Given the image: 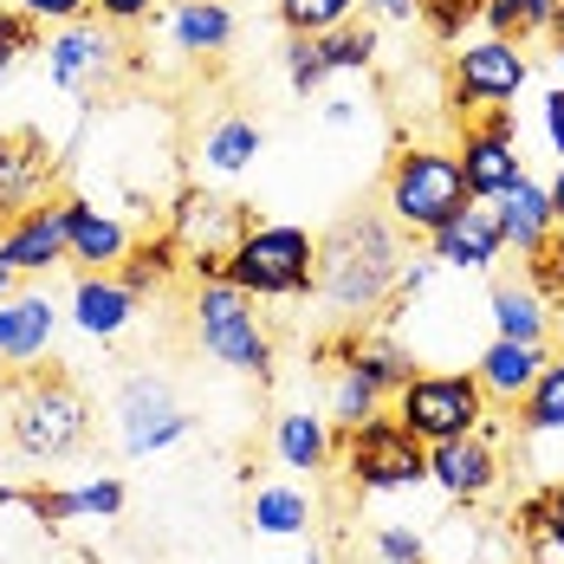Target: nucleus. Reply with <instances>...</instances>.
<instances>
[{
    "label": "nucleus",
    "instance_id": "obj_51",
    "mask_svg": "<svg viewBox=\"0 0 564 564\" xmlns=\"http://www.w3.org/2000/svg\"><path fill=\"white\" fill-rule=\"evenodd\" d=\"M545 40H564V7H558V20H552V33H545Z\"/></svg>",
    "mask_w": 564,
    "mask_h": 564
},
{
    "label": "nucleus",
    "instance_id": "obj_13",
    "mask_svg": "<svg viewBox=\"0 0 564 564\" xmlns=\"http://www.w3.org/2000/svg\"><path fill=\"white\" fill-rule=\"evenodd\" d=\"M247 227H253L247 202H227V195L202 188V182H188L170 202V240L182 247V260H195V253H221L227 260Z\"/></svg>",
    "mask_w": 564,
    "mask_h": 564
},
{
    "label": "nucleus",
    "instance_id": "obj_29",
    "mask_svg": "<svg viewBox=\"0 0 564 564\" xmlns=\"http://www.w3.org/2000/svg\"><path fill=\"white\" fill-rule=\"evenodd\" d=\"M519 539L532 552L525 564H564V480H545L519 500Z\"/></svg>",
    "mask_w": 564,
    "mask_h": 564
},
{
    "label": "nucleus",
    "instance_id": "obj_41",
    "mask_svg": "<svg viewBox=\"0 0 564 564\" xmlns=\"http://www.w3.org/2000/svg\"><path fill=\"white\" fill-rule=\"evenodd\" d=\"M91 13L123 33V26H150V20L163 13V0H91Z\"/></svg>",
    "mask_w": 564,
    "mask_h": 564
},
{
    "label": "nucleus",
    "instance_id": "obj_47",
    "mask_svg": "<svg viewBox=\"0 0 564 564\" xmlns=\"http://www.w3.org/2000/svg\"><path fill=\"white\" fill-rule=\"evenodd\" d=\"M545 188H552V215H558V227H564V163L552 170V182H545Z\"/></svg>",
    "mask_w": 564,
    "mask_h": 564
},
{
    "label": "nucleus",
    "instance_id": "obj_6",
    "mask_svg": "<svg viewBox=\"0 0 564 564\" xmlns=\"http://www.w3.org/2000/svg\"><path fill=\"white\" fill-rule=\"evenodd\" d=\"M390 415L415 435V442H460V435H480L494 422V402L480 390L474 370H415L402 395L390 402Z\"/></svg>",
    "mask_w": 564,
    "mask_h": 564
},
{
    "label": "nucleus",
    "instance_id": "obj_15",
    "mask_svg": "<svg viewBox=\"0 0 564 564\" xmlns=\"http://www.w3.org/2000/svg\"><path fill=\"white\" fill-rule=\"evenodd\" d=\"M0 507H26L46 525H91V519L123 512V480L98 474V480H78V487H0Z\"/></svg>",
    "mask_w": 564,
    "mask_h": 564
},
{
    "label": "nucleus",
    "instance_id": "obj_35",
    "mask_svg": "<svg viewBox=\"0 0 564 564\" xmlns=\"http://www.w3.org/2000/svg\"><path fill=\"white\" fill-rule=\"evenodd\" d=\"M357 13H364V0H273V20L285 33H332Z\"/></svg>",
    "mask_w": 564,
    "mask_h": 564
},
{
    "label": "nucleus",
    "instance_id": "obj_46",
    "mask_svg": "<svg viewBox=\"0 0 564 564\" xmlns=\"http://www.w3.org/2000/svg\"><path fill=\"white\" fill-rule=\"evenodd\" d=\"M525 7H532V26H539V33H552V20H558L564 0H525Z\"/></svg>",
    "mask_w": 564,
    "mask_h": 564
},
{
    "label": "nucleus",
    "instance_id": "obj_39",
    "mask_svg": "<svg viewBox=\"0 0 564 564\" xmlns=\"http://www.w3.org/2000/svg\"><path fill=\"white\" fill-rule=\"evenodd\" d=\"M480 26H487V33H500V40H519V46H532V40H539V26H532V7H525V0H487V7H480Z\"/></svg>",
    "mask_w": 564,
    "mask_h": 564
},
{
    "label": "nucleus",
    "instance_id": "obj_31",
    "mask_svg": "<svg viewBox=\"0 0 564 564\" xmlns=\"http://www.w3.org/2000/svg\"><path fill=\"white\" fill-rule=\"evenodd\" d=\"M383 409H390V395L377 390V383H370V377H364L357 364H338V370H332V390H325V415L338 422V435H344V429H364V422H377Z\"/></svg>",
    "mask_w": 564,
    "mask_h": 564
},
{
    "label": "nucleus",
    "instance_id": "obj_3",
    "mask_svg": "<svg viewBox=\"0 0 564 564\" xmlns=\"http://www.w3.org/2000/svg\"><path fill=\"white\" fill-rule=\"evenodd\" d=\"M467 182H460V163L454 150H435V143H402L383 170V215H390L409 240H429L467 208Z\"/></svg>",
    "mask_w": 564,
    "mask_h": 564
},
{
    "label": "nucleus",
    "instance_id": "obj_16",
    "mask_svg": "<svg viewBox=\"0 0 564 564\" xmlns=\"http://www.w3.org/2000/svg\"><path fill=\"white\" fill-rule=\"evenodd\" d=\"M454 163H460V182H467L474 202H500L519 175H532L525 156H519V137H494L487 123H460Z\"/></svg>",
    "mask_w": 564,
    "mask_h": 564
},
{
    "label": "nucleus",
    "instance_id": "obj_28",
    "mask_svg": "<svg viewBox=\"0 0 564 564\" xmlns=\"http://www.w3.org/2000/svg\"><path fill=\"white\" fill-rule=\"evenodd\" d=\"M344 364H357V370H364L377 390L390 395V402L402 395V383L422 370V364H415V350L395 338L390 325H370V332H357V344H350V357H344Z\"/></svg>",
    "mask_w": 564,
    "mask_h": 564
},
{
    "label": "nucleus",
    "instance_id": "obj_49",
    "mask_svg": "<svg viewBox=\"0 0 564 564\" xmlns=\"http://www.w3.org/2000/svg\"><path fill=\"white\" fill-rule=\"evenodd\" d=\"M7 292H20V273H13V267L0 260V299H7Z\"/></svg>",
    "mask_w": 564,
    "mask_h": 564
},
{
    "label": "nucleus",
    "instance_id": "obj_8",
    "mask_svg": "<svg viewBox=\"0 0 564 564\" xmlns=\"http://www.w3.org/2000/svg\"><path fill=\"white\" fill-rule=\"evenodd\" d=\"M532 85V53L519 40H500V33H480V40H460L448 65V105L454 123H467L487 105H512L519 91Z\"/></svg>",
    "mask_w": 564,
    "mask_h": 564
},
{
    "label": "nucleus",
    "instance_id": "obj_17",
    "mask_svg": "<svg viewBox=\"0 0 564 564\" xmlns=\"http://www.w3.org/2000/svg\"><path fill=\"white\" fill-rule=\"evenodd\" d=\"M53 188V150L40 130H0V221L40 208Z\"/></svg>",
    "mask_w": 564,
    "mask_h": 564
},
{
    "label": "nucleus",
    "instance_id": "obj_7",
    "mask_svg": "<svg viewBox=\"0 0 564 564\" xmlns=\"http://www.w3.org/2000/svg\"><path fill=\"white\" fill-rule=\"evenodd\" d=\"M338 460H344V474H350V487L357 494H377V500L429 487V442H415L395 415H377L364 429H344Z\"/></svg>",
    "mask_w": 564,
    "mask_h": 564
},
{
    "label": "nucleus",
    "instance_id": "obj_19",
    "mask_svg": "<svg viewBox=\"0 0 564 564\" xmlns=\"http://www.w3.org/2000/svg\"><path fill=\"white\" fill-rule=\"evenodd\" d=\"M429 253L448 273H494V260L507 253V234H500L494 202H467L442 234H429Z\"/></svg>",
    "mask_w": 564,
    "mask_h": 564
},
{
    "label": "nucleus",
    "instance_id": "obj_24",
    "mask_svg": "<svg viewBox=\"0 0 564 564\" xmlns=\"http://www.w3.org/2000/svg\"><path fill=\"white\" fill-rule=\"evenodd\" d=\"M494 215H500V234H507V247L525 260V253H539L552 234H558V215H552V188L539 182V175H519L507 195L494 202Z\"/></svg>",
    "mask_w": 564,
    "mask_h": 564
},
{
    "label": "nucleus",
    "instance_id": "obj_9",
    "mask_svg": "<svg viewBox=\"0 0 564 564\" xmlns=\"http://www.w3.org/2000/svg\"><path fill=\"white\" fill-rule=\"evenodd\" d=\"M111 429H117L123 460H143V454L175 448V442L195 429V415L182 409V395L170 390V377H156V370H130V377L111 390Z\"/></svg>",
    "mask_w": 564,
    "mask_h": 564
},
{
    "label": "nucleus",
    "instance_id": "obj_37",
    "mask_svg": "<svg viewBox=\"0 0 564 564\" xmlns=\"http://www.w3.org/2000/svg\"><path fill=\"white\" fill-rule=\"evenodd\" d=\"M519 280L532 285L539 299H552V305L564 312V227L552 234V240H545V247H539V253H525V267H519Z\"/></svg>",
    "mask_w": 564,
    "mask_h": 564
},
{
    "label": "nucleus",
    "instance_id": "obj_27",
    "mask_svg": "<svg viewBox=\"0 0 564 564\" xmlns=\"http://www.w3.org/2000/svg\"><path fill=\"white\" fill-rule=\"evenodd\" d=\"M267 150V130L253 123V117H240V111H227V117H215L208 130H202V175H247L253 170V156Z\"/></svg>",
    "mask_w": 564,
    "mask_h": 564
},
{
    "label": "nucleus",
    "instance_id": "obj_20",
    "mask_svg": "<svg viewBox=\"0 0 564 564\" xmlns=\"http://www.w3.org/2000/svg\"><path fill=\"white\" fill-rule=\"evenodd\" d=\"M552 364V344H519V338H487L480 350H474V377H480V390H487V402L494 409H519L525 402V390L539 383V370Z\"/></svg>",
    "mask_w": 564,
    "mask_h": 564
},
{
    "label": "nucleus",
    "instance_id": "obj_21",
    "mask_svg": "<svg viewBox=\"0 0 564 564\" xmlns=\"http://www.w3.org/2000/svg\"><path fill=\"white\" fill-rule=\"evenodd\" d=\"M65 227H72V260H78V273H117L123 260H130V227L117 221L111 208H98V202H85V195H65Z\"/></svg>",
    "mask_w": 564,
    "mask_h": 564
},
{
    "label": "nucleus",
    "instance_id": "obj_5",
    "mask_svg": "<svg viewBox=\"0 0 564 564\" xmlns=\"http://www.w3.org/2000/svg\"><path fill=\"white\" fill-rule=\"evenodd\" d=\"M260 299H247L240 285L227 280H202L195 285V338L202 350L234 370V377H253V383H273V370H280V350H273V332H267V318L253 312Z\"/></svg>",
    "mask_w": 564,
    "mask_h": 564
},
{
    "label": "nucleus",
    "instance_id": "obj_1",
    "mask_svg": "<svg viewBox=\"0 0 564 564\" xmlns=\"http://www.w3.org/2000/svg\"><path fill=\"white\" fill-rule=\"evenodd\" d=\"M409 267V234L377 215V208H357L318 234V273H312V299L325 305L332 325H377L383 305L395 299V280Z\"/></svg>",
    "mask_w": 564,
    "mask_h": 564
},
{
    "label": "nucleus",
    "instance_id": "obj_36",
    "mask_svg": "<svg viewBox=\"0 0 564 564\" xmlns=\"http://www.w3.org/2000/svg\"><path fill=\"white\" fill-rule=\"evenodd\" d=\"M26 53H46V26L26 7H0V85L13 78V65Z\"/></svg>",
    "mask_w": 564,
    "mask_h": 564
},
{
    "label": "nucleus",
    "instance_id": "obj_44",
    "mask_svg": "<svg viewBox=\"0 0 564 564\" xmlns=\"http://www.w3.org/2000/svg\"><path fill=\"white\" fill-rule=\"evenodd\" d=\"M364 20H377V26H415L422 0H364Z\"/></svg>",
    "mask_w": 564,
    "mask_h": 564
},
{
    "label": "nucleus",
    "instance_id": "obj_2",
    "mask_svg": "<svg viewBox=\"0 0 564 564\" xmlns=\"http://www.w3.org/2000/svg\"><path fill=\"white\" fill-rule=\"evenodd\" d=\"M91 395L78 390L72 377L58 370H20L13 402H7V435L26 460H72V454L91 442Z\"/></svg>",
    "mask_w": 564,
    "mask_h": 564
},
{
    "label": "nucleus",
    "instance_id": "obj_30",
    "mask_svg": "<svg viewBox=\"0 0 564 564\" xmlns=\"http://www.w3.org/2000/svg\"><path fill=\"white\" fill-rule=\"evenodd\" d=\"M512 429L525 442H545V435H564V350H552V364L539 370V383L525 390V402L512 409Z\"/></svg>",
    "mask_w": 564,
    "mask_h": 564
},
{
    "label": "nucleus",
    "instance_id": "obj_10",
    "mask_svg": "<svg viewBox=\"0 0 564 564\" xmlns=\"http://www.w3.org/2000/svg\"><path fill=\"white\" fill-rule=\"evenodd\" d=\"M117 72H123V40H117V26H105L98 13H85V20L46 33V78H53L65 98L98 105L117 85Z\"/></svg>",
    "mask_w": 564,
    "mask_h": 564
},
{
    "label": "nucleus",
    "instance_id": "obj_12",
    "mask_svg": "<svg viewBox=\"0 0 564 564\" xmlns=\"http://www.w3.org/2000/svg\"><path fill=\"white\" fill-rule=\"evenodd\" d=\"M58 325H65V305H58L46 285H20L0 299V370H40L46 350L58 344Z\"/></svg>",
    "mask_w": 564,
    "mask_h": 564
},
{
    "label": "nucleus",
    "instance_id": "obj_22",
    "mask_svg": "<svg viewBox=\"0 0 564 564\" xmlns=\"http://www.w3.org/2000/svg\"><path fill=\"white\" fill-rule=\"evenodd\" d=\"M163 33H170L175 53L188 58H215L234 46V33H240V13L227 7V0H163Z\"/></svg>",
    "mask_w": 564,
    "mask_h": 564
},
{
    "label": "nucleus",
    "instance_id": "obj_4",
    "mask_svg": "<svg viewBox=\"0 0 564 564\" xmlns=\"http://www.w3.org/2000/svg\"><path fill=\"white\" fill-rule=\"evenodd\" d=\"M312 273H318V234L299 221H253L234 253H227V285H240L247 299L273 305V299H299L312 292Z\"/></svg>",
    "mask_w": 564,
    "mask_h": 564
},
{
    "label": "nucleus",
    "instance_id": "obj_32",
    "mask_svg": "<svg viewBox=\"0 0 564 564\" xmlns=\"http://www.w3.org/2000/svg\"><path fill=\"white\" fill-rule=\"evenodd\" d=\"M325 40V65H332V78H364V72H377V53H383V26L377 20H344L332 33H318Z\"/></svg>",
    "mask_w": 564,
    "mask_h": 564
},
{
    "label": "nucleus",
    "instance_id": "obj_26",
    "mask_svg": "<svg viewBox=\"0 0 564 564\" xmlns=\"http://www.w3.org/2000/svg\"><path fill=\"white\" fill-rule=\"evenodd\" d=\"M247 525L260 539H312L318 525V500L305 480H260L253 500H247Z\"/></svg>",
    "mask_w": 564,
    "mask_h": 564
},
{
    "label": "nucleus",
    "instance_id": "obj_50",
    "mask_svg": "<svg viewBox=\"0 0 564 564\" xmlns=\"http://www.w3.org/2000/svg\"><path fill=\"white\" fill-rule=\"evenodd\" d=\"M305 564H332V558H325V552H318V545H312V539H305Z\"/></svg>",
    "mask_w": 564,
    "mask_h": 564
},
{
    "label": "nucleus",
    "instance_id": "obj_43",
    "mask_svg": "<svg viewBox=\"0 0 564 564\" xmlns=\"http://www.w3.org/2000/svg\"><path fill=\"white\" fill-rule=\"evenodd\" d=\"M539 130H545L552 156L564 163V85H552V91H545V105H539Z\"/></svg>",
    "mask_w": 564,
    "mask_h": 564
},
{
    "label": "nucleus",
    "instance_id": "obj_40",
    "mask_svg": "<svg viewBox=\"0 0 564 564\" xmlns=\"http://www.w3.org/2000/svg\"><path fill=\"white\" fill-rule=\"evenodd\" d=\"M370 552H377V564H429V539L409 525H377Z\"/></svg>",
    "mask_w": 564,
    "mask_h": 564
},
{
    "label": "nucleus",
    "instance_id": "obj_45",
    "mask_svg": "<svg viewBox=\"0 0 564 564\" xmlns=\"http://www.w3.org/2000/svg\"><path fill=\"white\" fill-rule=\"evenodd\" d=\"M357 117H364V105H357V98H325V123H332V130H350Z\"/></svg>",
    "mask_w": 564,
    "mask_h": 564
},
{
    "label": "nucleus",
    "instance_id": "obj_14",
    "mask_svg": "<svg viewBox=\"0 0 564 564\" xmlns=\"http://www.w3.org/2000/svg\"><path fill=\"white\" fill-rule=\"evenodd\" d=\"M0 260L20 273V280H46L72 260V227H65V202H40L26 215L0 227Z\"/></svg>",
    "mask_w": 564,
    "mask_h": 564
},
{
    "label": "nucleus",
    "instance_id": "obj_23",
    "mask_svg": "<svg viewBox=\"0 0 564 564\" xmlns=\"http://www.w3.org/2000/svg\"><path fill=\"white\" fill-rule=\"evenodd\" d=\"M273 460H280L285 474H325L332 460H338V429H332V415L325 409H280V422H273Z\"/></svg>",
    "mask_w": 564,
    "mask_h": 564
},
{
    "label": "nucleus",
    "instance_id": "obj_38",
    "mask_svg": "<svg viewBox=\"0 0 564 564\" xmlns=\"http://www.w3.org/2000/svg\"><path fill=\"white\" fill-rule=\"evenodd\" d=\"M480 7H487V0H422V26H429L442 46H460V40L480 26Z\"/></svg>",
    "mask_w": 564,
    "mask_h": 564
},
{
    "label": "nucleus",
    "instance_id": "obj_48",
    "mask_svg": "<svg viewBox=\"0 0 564 564\" xmlns=\"http://www.w3.org/2000/svg\"><path fill=\"white\" fill-rule=\"evenodd\" d=\"M552 85H564V40H552Z\"/></svg>",
    "mask_w": 564,
    "mask_h": 564
},
{
    "label": "nucleus",
    "instance_id": "obj_25",
    "mask_svg": "<svg viewBox=\"0 0 564 564\" xmlns=\"http://www.w3.org/2000/svg\"><path fill=\"white\" fill-rule=\"evenodd\" d=\"M487 325H494V338L552 344L558 305H552V299H539L525 280H494V285H487Z\"/></svg>",
    "mask_w": 564,
    "mask_h": 564
},
{
    "label": "nucleus",
    "instance_id": "obj_34",
    "mask_svg": "<svg viewBox=\"0 0 564 564\" xmlns=\"http://www.w3.org/2000/svg\"><path fill=\"white\" fill-rule=\"evenodd\" d=\"M175 267H188V260H182V247L163 234V240H143V247H130V260H123L117 273H123V285H130L137 299H150V292H156V285L175 273Z\"/></svg>",
    "mask_w": 564,
    "mask_h": 564
},
{
    "label": "nucleus",
    "instance_id": "obj_42",
    "mask_svg": "<svg viewBox=\"0 0 564 564\" xmlns=\"http://www.w3.org/2000/svg\"><path fill=\"white\" fill-rule=\"evenodd\" d=\"M13 7H26L40 26H72V20L91 13V0H13Z\"/></svg>",
    "mask_w": 564,
    "mask_h": 564
},
{
    "label": "nucleus",
    "instance_id": "obj_33",
    "mask_svg": "<svg viewBox=\"0 0 564 564\" xmlns=\"http://www.w3.org/2000/svg\"><path fill=\"white\" fill-rule=\"evenodd\" d=\"M280 65H285L292 98H318V91L332 85V65H325V40H318V33H285Z\"/></svg>",
    "mask_w": 564,
    "mask_h": 564
},
{
    "label": "nucleus",
    "instance_id": "obj_18",
    "mask_svg": "<svg viewBox=\"0 0 564 564\" xmlns=\"http://www.w3.org/2000/svg\"><path fill=\"white\" fill-rule=\"evenodd\" d=\"M137 292L123 285V273H78L72 280V299H65V318H72V332L91 344H111L130 332V318H137Z\"/></svg>",
    "mask_w": 564,
    "mask_h": 564
},
{
    "label": "nucleus",
    "instance_id": "obj_11",
    "mask_svg": "<svg viewBox=\"0 0 564 564\" xmlns=\"http://www.w3.org/2000/svg\"><path fill=\"white\" fill-rule=\"evenodd\" d=\"M500 480H507V467H500V442H494L487 429L429 448V487H435L448 507H480V500H494Z\"/></svg>",
    "mask_w": 564,
    "mask_h": 564
}]
</instances>
